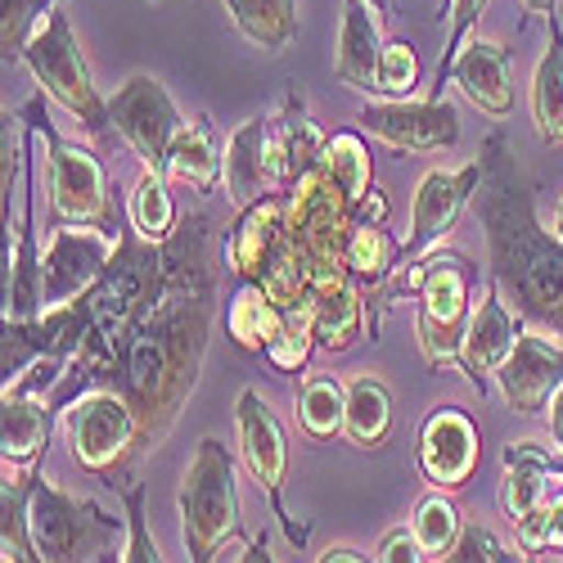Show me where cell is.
I'll return each mask as SVG.
<instances>
[{
    "label": "cell",
    "instance_id": "6da1fadb",
    "mask_svg": "<svg viewBox=\"0 0 563 563\" xmlns=\"http://www.w3.org/2000/svg\"><path fill=\"white\" fill-rule=\"evenodd\" d=\"M221 240L225 234L208 208L180 217V262L167 285L109 347L68 361L59 388L45 397L55 415H64V406L90 388H118L135 406L140 451L150 455L167 442L208 361L217 324V275L225 266Z\"/></svg>",
    "mask_w": 563,
    "mask_h": 563
},
{
    "label": "cell",
    "instance_id": "7a4b0ae2",
    "mask_svg": "<svg viewBox=\"0 0 563 563\" xmlns=\"http://www.w3.org/2000/svg\"><path fill=\"white\" fill-rule=\"evenodd\" d=\"M483 163L487 176L474 208L487 234V275L528 324L563 339V240L541 230L532 185L514 167V150L500 131L483 140Z\"/></svg>",
    "mask_w": 563,
    "mask_h": 563
},
{
    "label": "cell",
    "instance_id": "3957f363",
    "mask_svg": "<svg viewBox=\"0 0 563 563\" xmlns=\"http://www.w3.org/2000/svg\"><path fill=\"white\" fill-rule=\"evenodd\" d=\"M474 285H478V266L460 249L438 244L406 271H397L393 285L384 289V307H393L406 294L415 298V334L433 369L460 361L468 320H474Z\"/></svg>",
    "mask_w": 563,
    "mask_h": 563
},
{
    "label": "cell",
    "instance_id": "277c9868",
    "mask_svg": "<svg viewBox=\"0 0 563 563\" xmlns=\"http://www.w3.org/2000/svg\"><path fill=\"white\" fill-rule=\"evenodd\" d=\"M356 225V203L347 199V190L334 180V172L316 163L289 199V230H285V249H289V266L302 279V289L311 298L316 285H330V279L352 275L347 271V240Z\"/></svg>",
    "mask_w": 563,
    "mask_h": 563
},
{
    "label": "cell",
    "instance_id": "5b68a950",
    "mask_svg": "<svg viewBox=\"0 0 563 563\" xmlns=\"http://www.w3.org/2000/svg\"><path fill=\"white\" fill-rule=\"evenodd\" d=\"M36 113V140L45 145V190H51V225H90L118 240V212H113V190L104 163L96 150H81L64 140L45 113V90L32 100Z\"/></svg>",
    "mask_w": 563,
    "mask_h": 563
},
{
    "label": "cell",
    "instance_id": "8992f818",
    "mask_svg": "<svg viewBox=\"0 0 563 563\" xmlns=\"http://www.w3.org/2000/svg\"><path fill=\"white\" fill-rule=\"evenodd\" d=\"M23 64L32 68L36 86L51 96L55 104H64L90 140H109L113 131V109L109 100L100 96V86L90 81V68H86V55H81V45L73 36V23H68V10H64V0L41 19V27L32 32L27 41V51H23Z\"/></svg>",
    "mask_w": 563,
    "mask_h": 563
},
{
    "label": "cell",
    "instance_id": "52a82bcc",
    "mask_svg": "<svg viewBox=\"0 0 563 563\" xmlns=\"http://www.w3.org/2000/svg\"><path fill=\"white\" fill-rule=\"evenodd\" d=\"M240 483L225 442L203 438L190 468L180 478V541L195 563L221 554L230 537H240Z\"/></svg>",
    "mask_w": 563,
    "mask_h": 563
},
{
    "label": "cell",
    "instance_id": "ba28073f",
    "mask_svg": "<svg viewBox=\"0 0 563 563\" xmlns=\"http://www.w3.org/2000/svg\"><path fill=\"white\" fill-rule=\"evenodd\" d=\"M64 429L73 442V460L109 487H131V468L140 451V419L135 406L118 388H90L64 406Z\"/></svg>",
    "mask_w": 563,
    "mask_h": 563
},
{
    "label": "cell",
    "instance_id": "9c48e42d",
    "mask_svg": "<svg viewBox=\"0 0 563 563\" xmlns=\"http://www.w3.org/2000/svg\"><path fill=\"white\" fill-rule=\"evenodd\" d=\"M32 537L45 563L73 559H118L113 545L122 541V519L100 509L86 496H68L59 483L36 478L32 492Z\"/></svg>",
    "mask_w": 563,
    "mask_h": 563
},
{
    "label": "cell",
    "instance_id": "30bf717a",
    "mask_svg": "<svg viewBox=\"0 0 563 563\" xmlns=\"http://www.w3.org/2000/svg\"><path fill=\"white\" fill-rule=\"evenodd\" d=\"M234 424H240V455L249 464L253 483L266 492L271 500V514L285 528L289 545L302 550L307 545V523H294V514L285 505V483H289V442H285V429H279L275 410L262 401L257 388H244L240 401H234Z\"/></svg>",
    "mask_w": 563,
    "mask_h": 563
},
{
    "label": "cell",
    "instance_id": "8fae6325",
    "mask_svg": "<svg viewBox=\"0 0 563 563\" xmlns=\"http://www.w3.org/2000/svg\"><path fill=\"white\" fill-rule=\"evenodd\" d=\"M113 109V126L131 145V154L140 158L145 172H163L167 176V158H172V140L180 135L185 118L176 109V100L167 96V86L150 73H135L118 86V96L109 100Z\"/></svg>",
    "mask_w": 563,
    "mask_h": 563
},
{
    "label": "cell",
    "instance_id": "7c38bea8",
    "mask_svg": "<svg viewBox=\"0 0 563 563\" xmlns=\"http://www.w3.org/2000/svg\"><path fill=\"white\" fill-rule=\"evenodd\" d=\"M289 199L294 190H266L257 203L240 208L221 240V257L230 279H249V285H271L285 262V225H289Z\"/></svg>",
    "mask_w": 563,
    "mask_h": 563
},
{
    "label": "cell",
    "instance_id": "4fadbf2b",
    "mask_svg": "<svg viewBox=\"0 0 563 563\" xmlns=\"http://www.w3.org/2000/svg\"><path fill=\"white\" fill-rule=\"evenodd\" d=\"M483 176H487V163L478 158V163H464L460 172H429L419 180L410 203V234L401 240V271L446 240V230L460 221V212L474 203Z\"/></svg>",
    "mask_w": 563,
    "mask_h": 563
},
{
    "label": "cell",
    "instance_id": "5bb4252c",
    "mask_svg": "<svg viewBox=\"0 0 563 563\" xmlns=\"http://www.w3.org/2000/svg\"><path fill=\"white\" fill-rule=\"evenodd\" d=\"M356 126L406 154H442L460 140V113L442 100H379L356 113Z\"/></svg>",
    "mask_w": 563,
    "mask_h": 563
},
{
    "label": "cell",
    "instance_id": "9a60e30c",
    "mask_svg": "<svg viewBox=\"0 0 563 563\" xmlns=\"http://www.w3.org/2000/svg\"><path fill=\"white\" fill-rule=\"evenodd\" d=\"M113 257V234L90 225H51L45 240V307H64L100 285Z\"/></svg>",
    "mask_w": 563,
    "mask_h": 563
},
{
    "label": "cell",
    "instance_id": "2e32d148",
    "mask_svg": "<svg viewBox=\"0 0 563 563\" xmlns=\"http://www.w3.org/2000/svg\"><path fill=\"white\" fill-rule=\"evenodd\" d=\"M419 468L424 478L442 492H460L474 468L483 460V442H478V424L468 419L460 406H438L424 424H419Z\"/></svg>",
    "mask_w": 563,
    "mask_h": 563
},
{
    "label": "cell",
    "instance_id": "e0dca14e",
    "mask_svg": "<svg viewBox=\"0 0 563 563\" xmlns=\"http://www.w3.org/2000/svg\"><path fill=\"white\" fill-rule=\"evenodd\" d=\"M519 334H523V316L505 302L496 279L487 275V294L474 307V320H468V334H464V347H460V361H455L464 379L478 388V397H487L496 369L509 361Z\"/></svg>",
    "mask_w": 563,
    "mask_h": 563
},
{
    "label": "cell",
    "instance_id": "ac0fdd59",
    "mask_svg": "<svg viewBox=\"0 0 563 563\" xmlns=\"http://www.w3.org/2000/svg\"><path fill=\"white\" fill-rule=\"evenodd\" d=\"M496 384H500V397L509 410H519L528 419L545 415L550 397L563 384V343H550L537 330H523L509 361L496 369Z\"/></svg>",
    "mask_w": 563,
    "mask_h": 563
},
{
    "label": "cell",
    "instance_id": "d6986e66",
    "mask_svg": "<svg viewBox=\"0 0 563 563\" xmlns=\"http://www.w3.org/2000/svg\"><path fill=\"white\" fill-rule=\"evenodd\" d=\"M330 135H324L311 113H307V100L298 90H289L279 109L271 113V135H266V163H271V180L279 190H294V185L320 163Z\"/></svg>",
    "mask_w": 563,
    "mask_h": 563
},
{
    "label": "cell",
    "instance_id": "ffe728a7",
    "mask_svg": "<svg viewBox=\"0 0 563 563\" xmlns=\"http://www.w3.org/2000/svg\"><path fill=\"white\" fill-rule=\"evenodd\" d=\"M509 59H514L509 45H496V41L474 36V41H464V51L451 64V81L464 90V100L474 104L478 113L496 118V122H505L514 113Z\"/></svg>",
    "mask_w": 563,
    "mask_h": 563
},
{
    "label": "cell",
    "instance_id": "44dd1931",
    "mask_svg": "<svg viewBox=\"0 0 563 563\" xmlns=\"http://www.w3.org/2000/svg\"><path fill=\"white\" fill-rule=\"evenodd\" d=\"M563 487V451H545L537 442H509L505 446V478H500V509L509 523L541 509Z\"/></svg>",
    "mask_w": 563,
    "mask_h": 563
},
{
    "label": "cell",
    "instance_id": "7402d4cb",
    "mask_svg": "<svg viewBox=\"0 0 563 563\" xmlns=\"http://www.w3.org/2000/svg\"><path fill=\"white\" fill-rule=\"evenodd\" d=\"M311 316H316V343L324 352H352L365 334L374 339V324H369V302L365 289L356 285L352 275L330 279V285H316L311 289Z\"/></svg>",
    "mask_w": 563,
    "mask_h": 563
},
{
    "label": "cell",
    "instance_id": "603a6c76",
    "mask_svg": "<svg viewBox=\"0 0 563 563\" xmlns=\"http://www.w3.org/2000/svg\"><path fill=\"white\" fill-rule=\"evenodd\" d=\"M379 10L369 0H343V23H339V45H334V73L352 90H369L374 96V73H379L384 36H379Z\"/></svg>",
    "mask_w": 563,
    "mask_h": 563
},
{
    "label": "cell",
    "instance_id": "cb8c5ba5",
    "mask_svg": "<svg viewBox=\"0 0 563 563\" xmlns=\"http://www.w3.org/2000/svg\"><path fill=\"white\" fill-rule=\"evenodd\" d=\"M266 135H271V118H249L225 140V195L234 212L257 203L266 190H279L266 163Z\"/></svg>",
    "mask_w": 563,
    "mask_h": 563
},
{
    "label": "cell",
    "instance_id": "d4e9b609",
    "mask_svg": "<svg viewBox=\"0 0 563 563\" xmlns=\"http://www.w3.org/2000/svg\"><path fill=\"white\" fill-rule=\"evenodd\" d=\"M55 410L45 397L32 393H0V455L10 464H36L51 451Z\"/></svg>",
    "mask_w": 563,
    "mask_h": 563
},
{
    "label": "cell",
    "instance_id": "484cf974",
    "mask_svg": "<svg viewBox=\"0 0 563 563\" xmlns=\"http://www.w3.org/2000/svg\"><path fill=\"white\" fill-rule=\"evenodd\" d=\"M41 468L36 464H10L5 460V483H0V559L5 563H32L36 537H32V492H36Z\"/></svg>",
    "mask_w": 563,
    "mask_h": 563
},
{
    "label": "cell",
    "instance_id": "4316f807",
    "mask_svg": "<svg viewBox=\"0 0 563 563\" xmlns=\"http://www.w3.org/2000/svg\"><path fill=\"white\" fill-rule=\"evenodd\" d=\"M285 307L271 302V294L249 279H234V298L225 302V334L230 343L249 352V356H266V347L285 330Z\"/></svg>",
    "mask_w": 563,
    "mask_h": 563
},
{
    "label": "cell",
    "instance_id": "83f0119b",
    "mask_svg": "<svg viewBox=\"0 0 563 563\" xmlns=\"http://www.w3.org/2000/svg\"><path fill=\"white\" fill-rule=\"evenodd\" d=\"M225 176V154L217 145V126L208 113H199L195 122H185L180 135L172 140V158H167V180L190 185L199 195H212Z\"/></svg>",
    "mask_w": 563,
    "mask_h": 563
},
{
    "label": "cell",
    "instance_id": "f1b7e54d",
    "mask_svg": "<svg viewBox=\"0 0 563 563\" xmlns=\"http://www.w3.org/2000/svg\"><path fill=\"white\" fill-rule=\"evenodd\" d=\"M393 393L384 379L374 374H356L347 384V419H343V438L356 451H379L393 438Z\"/></svg>",
    "mask_w": 563,
    "mask_h": 563
},
{
    "label": "cell",
    "instance_id": "f546056e",
    "mask_svg": "<svg viewBox=\"0 0 563 563\" xmlns=\"http://www.w3.org/2000/svg\"><path fill=\"white\" fill-rule=\"evenodd\" d=\"M225 10L240 36L266 55L289 51L298 36V0H225Z\"/></svg>",
    "mask_w": 563,
    "mask_h": 563
},
{
    "label": "cell",
    "instance_id": "4dcf8cb0",
    "mask_svg": "<svg viewBox=\"0 0 563 563\" xmlns=\"http://www.w3.org/2000/svg\"><path fill=\"white\" fill-rule=\"evenodd\" d=\"M545 23H550V45L532 77V122L545 145H563V32H559V14H550Z\"/></svg>",
    "mask_w": 563,
    "mask_h": 563
},
{
    "label": "cell",
    "instance_id": "1f68e13d",
    "mask_svg": "<svg viewBox=\"0 0 563 563\" xmlns=\"http://www.w3.org/2000/svg\"><path fill=\"white\" fill-rule=\"evenodd\" d=\"M343 419H347V388L334 374H307L298 388V424L311 442H330L343 438Z\"/></svg>",
    "mask_w": 563,
    "mask_h": 563
},
{
    "label": "cell",
    "instance_id": "d6a6232c",
    "mask_svg": "<svg viewBox=\"0 0 563 563\" xmlns=\"http://www.w3.org/2000/svg\"><path fill=\"white\" fill-rule=\"evenodd\" d=\"M410 532H415V541H419V554H424V559H438V563H442V559L451 554V545L460 541V532H464V519H460L455 500H451L442 487H433L424 500L415 505Z\"/></svg>",
    "mask_w": 563,
    "mask_h": 563
},
{
    "label": "cell",
    "instance_id": "836d02e7",
    "mask_svg": "<svg viewBox=\"0 0 563 563\" xmlns=\"http://www.w3.org/2000/svg\"><path fill=\"white\" fill-rule=\"evenodd\" d=\"M126 221L145 234V240H167V234L176 230L180 212L172 203L163 172H140V180L131 185V199H126Z\"/></svg>",
    "mask_w": 563,
    "mask_h": 563
},
{
    "label": "cell",
    "instance_id": "e575fe53",
    "mask_svg": "<svg viewBox=\"0 0 563 563\" xmlns=\"http://www.w3.org/2000/svg\"><path fill=\"white\" fill-rule=\"evenodd\" d=\"M320 163L334 172V180L347 190L352 203H361L374 190V158H369V145L361 140V131H334Z\"/></svg>",
    "mask_w": 563,
    "mask_h": 563
},
{
    "label": "cell",
    "instance_id": "d590c367",
    "mask_svg": "<svg viewBox=\"0 0 563 563\" xmlns=\"http://www.w3.org/2000/svg\"><path fill=\"white\" fill-rule=\"evenodd\" d=\"M316 347H320L316 343V316H311V302H302L285 316V330H279V339L266 347V361L279 374H302Z\"/></svg>",
    "mask_w": 563,
    "mask_h": 563
},
{
    "label": "cell",
    "instance_id": "8d00e7d4",
    "mask_svg": "<svg viewBox=\"0 0 563 563\" xmlns=\"http://www.w3.org/2000/svg\"><path fill=\"white\" fill-rule=\"evenodd\" d=\"M419 86V51L410 41H384L379 73H374V96L384 100H410Z\"/></svg>",
    "mask_w": 563,
    "mask_h": 563
},
{
    "label": "cell",
    "instance_id": "74e56055",
    "mask_svg": "<svg viewBox=\"0 0 563 563\" xmlns=\"http://www.w3.org/2000/svg\"><path fill=\"white\" fill-rule=\"evenodd\" d=\"M487 5L492 0H451V27H446V51H442V59H438V73H433V86H429V100H442V90H446V81H451V64H455V55L464 51V41L474 36V27H478V19L487 14Z\"/></svg>",
    "mask_w": 563,
    "mask_h": 563
},
{
    "label": "cell",
    "instance_id": "f35d334b",
    "mask_svg": "<svg viewBox=\"0 0 563 563\" xmlns=\"http://www.w3.org/2000/svg\"><path fill=\"white\" fill-rule=\"evenodd\" d=\"M5 5V23H0V51H5V64H19L32 32L41 27V19L51 14L59 0H0Z\"/></svg>",
    "mask_w": 563,
    "mask_h": 563
},
{
    "label": "cell",
    "instance_id": "ab89813d",
    "mask_svg": "<svg viewBox=\"0 0 563 563\" xmlns=\"http://www.w3.org/2000/svg\"><path fill=\"white\" fill-rule=\"evenodd\" d=\"M122 492H126L122 496L126 500V545H122V559L126 563H158L163 550H158V541H154V532L145 523V487L131 483Z\"/></svg>",
    "mask_w": 563,
    "mask_h": 563
},
{
    "label": "cell",
    "instance_id": "60d3db41",
    "mask_svg": "<svg viewBox=\"0 0 563 563\" xmlns=\"http://www.w3.org/2000/svg\"><path fill=\"white\" fill-rule=\"evenodd\" d=\"M514 559H528V554H523V550L514 554L509 545H500L483 523H464L460 541H455L451 554H446V563H514Z\"/></svg>",
    "mask_w": 563,
    "mask_h": 563
},
{
    "label": "cell",
    "instance_id": "b9f144b4",
    "mask_svg": "<svg viewBox=\"0 0 563 563\" xmlns=\"http://www.w3.org/2000/svg\"><path fill=\"white\" fill-rule=\"evenodd\" d=\"M374 559H379V563H415V559H424V554H419V541H415L410 528H393L379 541V550H374Z\"/></svg>",
    "mask_w": 563,
    "mask_h": 563
},
{
    "label": "cell",
    "instance_id": "7bdbcfd3",
    "mask_svg": "<svg viewBox=\"0 0 563 563\" xmlns=\"http://www.w3.org/2000/svg\"><path fill=\"white\" fill-rule=\"evenodd\" d=\"M545 415H550V438H554V446L563 451V384H559V393L550 397V406H545Z\"/></svg>",
    "mask_w": 563,
    "mask_h": 563
},
{
    "label": "cell",
    "instance_id": "ee69618b",
    "mask_svg": "<svg viewBox=\"0 0 563 563\" xmlns=\"http://www.w3.org/2000/svg\"><path fill=\"white\" fill-rule=\"evenodd\" d=\"M320 563H361V559H374V554H361V550H352V545H330L324 554H316Z\"/></svg>",
    "mask_w": 563,
    "mask_h": 563
},
{
    "label": "cell",
    "instance_id": "f6af8a7d",
    "mask_svg": "<svg viewBox=\"0 0 563 563\" xmlns=\"http://www.w3.org/2000/svg\"><path fill=\"white\" fill-rule=\"evenodd\" d=\"M523 10H528V14H545V19H550V14H559V0H523Z\"/></svg>",
    "mask_w": 563,
    "mask_h": 563
},
{
    "label": "cell",
    "instance_id": "bcb514c9",
    "mask_svg": "<svg viewBox=\"0 0 563 563\" xmlns=\"http://www.w3.org/2000/svg\"><path fill=\"white\" fill-rule=\"evenodd\" d=\"M554 234L563 240V199H559V208H554Z\"/></svg>",
    "mask_w": 563,
    "mask_h": 563
},
{
    "label": "cell",
    "instance_id": "7dc6e473",
    "mask_svg": "<svg viewBox=\"0 0 563 563\" xmlns=\"http://www.w3.org/2000/svg\"><path fill=\"white\" fill-rule=\"evenodd\" d=\"M369 5H374V10H379V14H388V0H369Z\"/></svg>",
    "mask_w": 563,
    "mask_h": 563
}]
</instances>
